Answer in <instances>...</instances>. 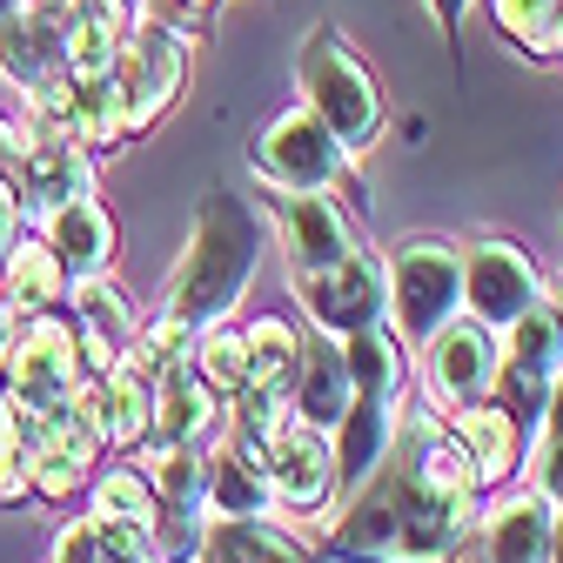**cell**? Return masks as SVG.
<instances>
[{"mask_svg": "<svg viewBox=\"0 0 563 563\" xmlns=\"http://www.w3.org/2000/svg\"><path fill=\"white\" fill-rule=\"evenodd\" d=\"M483 517V489L470 456L456 450L450 422L422 402L396 416V443L349 489V510L329 530L335 563H450Z\"/></svg>", "mask_w": 563, "mask_h": 563, "instance_id": "6da1fadb", "label": "cell"}, {"mask_svg": "<svg viewBox=\"0 0 563 563\" xmlns=\"http://www.w3.org/2000/svg\"><path fill=\"white\" fill-rule=\"evenodd\" d=\"M249 282H255V216L229 188H208L201 216H195V235H188V249H181V262L168 275L155 316L181 322L188 335H201L208 322L235 316Z\"/></svg>", "mask_w": 563, "mask_h": 563, "instance_id": "7a4b0ae2", "label": "cell"}, {"mask_svg": "<svg viewBox=\"0 0 563 563\" xmlns=\"http://www.w3.org/2000/svg\"><path fill=\"white\" fill-rule=\"evenodd\" d=\"M463 316V242L402 235L383 262V322L402 349H422L443 322Z\"/></svg>", "mask_w": 563, "mask_h": 563, "instance_id": "3957f363", "label": "cell"}, {"mask_svg": "<svg viewBox=\"0 0 563 563\" xmlns=\"http://www.w3.org/2000/svg\"><path fill=\"white\" fill-rule=\"evenodd\" d=\"M296 81H302V108L342 141L349 155H369L383 141V88L369 75V60L349 47L335 27H316L302 60H296Z\"/></svg>", "mask_w": 563, "mask_h": 563, "instance_id": "277c9868", "label": "cell"}, {"mask_svg": "<svg viewBox=\"0 0 563 563\" xmlns=\"http://www.w3.org/2000/svg\"><path fill=\"white\" fill-rule=\"evenodd\" d=\"M188 34L155 21V14H134L128 41H121V60H114V88H121V141L148 134L175 95H181V75H188Z\"/></svg>", "mask_w": 563, "mask_h": 563, "instance_id": "5b68a950", "label": "cell"}, {"mask_svg": "<svg viewBox=\"0 0 563 563\" xmlns=\"http://www.w3.org/2000/svg\"><path fill=\"white\" fill-rule=\"evenodd\" d=\"M497 369H504L497 329H483L476 316H456V322H443L430 342H422V402H430L437 416L489 402Z\"/></svg>", "mask_w": 563, "mask_h": 563, "instance_id": "8992f818", "label": "cell"}, {"mask_svg": "<svg viewBox=\"0 0 563 563\" xmlns=\"http://www.w3.org/2000/svg\"><path fill=\"white\" fill-rule=\"evenodd\" d=\"M543 302V268L530 262V249L523 242H510V235H483V242H470L463 249V309L483 322V329H510L523 309H537Z\"/></svg>", "mask_w": 563, "mask_h": 563, "instance_id": "52a82bcc", "label": "cell"}, {"mask_svg": "<svg viewBox=\"0 0 563 563\" xmlns=\"http://www.w3.org/2000/svg\"><path fill=\"white\" fill-rule=\"evenodd\" d=\"M255 175L268 188H335L349 175V148L296 101V108H282L262 128V141H255Z\"/></svg>", "mask_w": 563, "mask_h": 563, "instance_id": "ba28073f", "label": "cell"}, {"mask_svg": "<svg viewBox=\"0 0 563 563\" xmlns=\"http://www.w3.org/2000/svg\"><path fill=\"white\" fill-rule=\"evenodd\" d=\"M8 389L27 396V402H60L81 389V342H75V322L60 309H41V316H21L14 335H8Z\"/></svg>", "mask_w": 563, "mask_h": 563, "instance_id": "9c48e42d", "label": "cell"}, {"mask_svg": "<svg viewBox=\"0 0 563 563\" xmlns=\"http://www.w3.org/2000/svg\"><path fill=\"white\" fill-rule=\"evenodd\" d=\"M8 181H14V195H21V222H27V216L41 222L47 208L75 201V195H95V162H88V148H75L67 134H54V128H41V121H21V155H14Z\"/></svg>", "mask_w": 563, "mask_h": 563, "instance_id": "30bf717a", "label": "cell"}, {"mask_svg": "<svg viewBox=\"0 0 563 563\" xmlns=\"http://www.w3.org/2000/svg\"><path fill=\"white\" fill-rule=\"evenodd\" d=\"M67 322H75L81 342V383H101L141 335V309L128 302V289L114 275H88V282H67Z\"/></svg>", "mask_w": 563, "mask_h": 563, "instance_id": "8fae6325", "label": "cell"}, {"mask_svg": "<svg viewBox=\"0 0 563 563\" xmlns=\"http://www.w3.org/2000/svg\"><path fill=\"white\" fill-rule=\"evenodd\" d=\"M289 289L302 296V309L322 335H356V329L383 322V255L356 249L322 275H289Z\"/></svg>", "mask_w": 563, "mask_h": 563, "instance_id": "7c38bea8", "label": "cell"}, {"mask_svg": "<svg viewBox=\"0 0 563 563\" xmlns=\"http://www.w3.org/2000/svg\"><path fill=\"white\" fill-rule=\"evenodd\" d=\"M268 489H275V510L289 517H316L329 510L335 497V450H329V430L289 416L282 430L268 437Z\"/></svg>", "mask_w": 563, "mask_h": 563, "instance_id": "4fadbf2b", "label": "cell"}, {"mask_svg": "<svg viewBox=\"0 0 563 563\" xmlns=\"http://www.w3.org/2000/svg\"><path fill=\"white\" fill-rule=\"evenodd\" d=\"M275 229L289 275H322L342 255H356V229H349L342 201H329L322 188H275Z\"/></svg>", "mask_w": 563, "mask_h": 563, "instance_id": "5bb4252c", "label": "cell"}, {"mask_svg": "<svg viewBox=\"0 0 563 563\" xmlns=\"http://www.w3.org/2000/svg\"><path fill=\"white\" fill-rule=\"evenodd\" d=\"M275 489H268V443L222 416V443H208V517H268Z\"/></svg>", "mask_w": 563, "mask_h": 563, "instance_id": "9a60e30c", "label": "cell"}, {"mask_svg": "<svg viewBox=\"0 0 563 563\" xmlns=\"http://www.w3.org/2000/svg\"><path fill=\"white\" fill-rule=\"evenodd\" d=\"M443 422H450L456 450L470 456L483 497H489V489H504V483L523 470V456H530V430H523L504 402H470V409H450Z\"/></svg>", "mask_w": 563, "mask_h": 563, "instance_id": "2e32d148", "label": "cell"}, {"mask_svg": "<svg viewBox=\"0 0 563 563\" xmlns=\"http://www.w3.org/2000/svg\"><path fill=\"white\" fill-rule=\"evenodd\" d=\"M41 242L54 249L67 282L108 275V262H114V216L101 208V195H75V201H60V208L41 216Z\"/></svg>", "mask_w": 563, "mask_h": 563, "instance_id": "e0dca14e", "label": "cell"}, {"mask_svg": "<svg viewBox=\"0 0 563 563\" xmlns=\"http://www.w3.org/2000/svg\"><path fill=\"white\" fill-rule=\"evenodd\" d=\"M216 422H222V396L201 383L195 349L155 369V430H148L155 443H208Z\"/></svg>", "mask_w": 563, "mask_h": 563, "instance_id": "ac0fdd59", "label": "cell"}, {"mask_svg": "<svg viewBox=\"0 0 563 563\" xmlns=\"http://www.w3.org/2000/svg\"><path fill=\"white\" fill-rule=\"evenodd\" d=\"M389 443H396V402H383V396H349V409L335 416V430H329L335 489H342V497L369 483V470L389 456Z\"/></svg>", "mask_w": 563, "mask_h": 563, "instance_id": "d6986e66", "label": "cell"}, {"mask_svg": "<svg viewBox=\"0 0 563 563\" xmlns=\"http://www.w3.org/2000/svg\"><path fill=\"white\" fill-rule=\"evenodd\" d=\"M356 383H349L342 363V335H302V356H296V383H289V416L316 422V430H335V416L349 409Z\"/></svg>", "mask_w": 563, "mask_h": 563, "instance_id": "ffe728a7", "label": "cell"}, {"mask_svg": "<svg viewBox=\"0 0 563 563\" xmlns=\"http://www.w3.org/2000/svg\"><path fill=\"white\" fill-rule=\"evenodd\" d=\"M0 75H8L21 95L41 88L47 75H67V41H60V14L27 0V8L0 27Z\"/></svg>", "mask_w": 563, "mask_h": 563, "instance_id": "44dd1931", "label": "cell"}, {"mask_svg": "<svg viewBox=\"0 0 563 563\" xmlns=\"http://www.w3.org/2000/svg\"><path fill=\"white\" fill-rule=\"evenodd\" d=\"M550 537H556V504L530 483V489H517V497H504L489 510L483 556L489 563H550Z\"/></svg>", "mask_w": 563, "mask_h": 563, "instance_id": "7402d4cb", "label": "cell"}, {"mask_svg": "<svg viewBox=\"0 0 563 563\" xmlns=\"http://www.w3.org/2000/svg\"><path fill=\"white\" fill-rule=\"evenodd\" d=\"M95 389V422H101V443L108 450H134V443H148L155 430V376L141 369V363H114Z\"/></svg>", "mask_w": 563, "mask_h": 563, "instance_id": "603a6c76", "label": "cell"}, {"mask_svg": "<svg viewBox=\"0 0 563 563\" xmlns=\"http://www.w3.org/2000/svg\"><path fill=\"white\" fill-rule=\"evenodd\" d=\"M0 296H8L14 322H21V316H41V309H60V302H67V268L54 262V249H47L41 235H21V242H14L8 268H0Z\"/></svg>", "mask_w": 563, "mask_h": 563, "instance_id": "cb8c5ba5", "label": "cell"}, {"mask_svg": "<svg viewBox=\"0 0 563 563\" xmlns=\"http://www.w3.org/2000/svg\"><path fill=\"white\" fill-rule=\"evenodd\" d=\"M342 363H349L356 396L396 402V389H402V376H409V349L396 342L389 322H369V329H356V335H342Z\"/></svg>", "mask_w": 563, "mask_h": 563, "instance_id": "d4e9b609", "label": "cell"}, {"mask_svg": "<svg viewBox=\"0 0 563 563\" xmlns=\"http://www.w3.org/2000/svg\"><path fill=\"white\" fill-rule=\"evenodd\" d=\"M242 335H249V383H242V389H275V396H289L296 356H302L296 322H289V316H255Z\"/></svg>", "mask_w": 563, "mask_h": 563, "instance_id": "484cf974", "label": "cell"}, {"mask_svg": "<svg viewBox=\"0 0 563 563\" xmlns=\"http://www.w3.org/2000/svg\"><path fill=\"white\" fill-rule=\"evenodd\" d=\"M208 543H222L242 563H309L302 537H289L268 517H208Z\"/></svg>", "mask_w": 563, "mask_h": 563, "instance_id": "4316f807", "label": "cell"}, {"mask_svg": "<svg viewBox=\"0 0 563 563\" xmlns=\"http://www.w3.org/2000/svg\"><path fill=\"white\" fill-rule=\"evenodd\" d=\"M195 369H201V383L216 389L222 402L249 383V335H242V322H235V316L208 322V329L195 335Z\"/></svg>", "mask_w": 563, "mask_h": 563, "instance_id": "83f0119b", "label": "cell"}, {"mask_svg": "<svg viewBox=\"0 0 563 563\" xmlns=\"http://www.w3.org/2000/svg\"><path fill=\"white\" fill-rule=\"evenodd\" d=\"M88 517L95 523H141V530H148V517H155V483H148V470H141V463L101 470L95 476V497H88Z\"/></svg>", "mask_w": 563, "mask_h": 563, "instance_id": "f1b7e54d", "label": "cell"}, {"mask_svg": "<svg viewBox=\"0 0 563 563\" xmlns=\"http://www.w3.org/2000/svg\"><path fill=\"white\" fill-rule=\"evenodd\" d=\"M504 369H523V376H537V383H550L556 376V363H563V335H556V322H550V309L537 302V309H523L510 329H504Z\"/></svg>", "mask_w": 563, "mask_h": 563, "instance_id": "f546056e", "label": "cell"}, {"mask_svg": "<svg viewBox=\"0 0 563 563\" xmlns=\"http://www.w3.org/2000/svg\"><path fill=\"white\" fill-rule=\"evenodd\" d=\"M497 27L530 54V60H556L563 47V0H489Z\"/></svg>", "mask_w": 563, "mask_h": 563, "instance_id": "4dcf8cb0", "label": "cell"}, {"mask_svg": "<svg viewBox=\"0 0 563 563\" xmlns=\"http://www.w3.org/2000/svg\"><path fill=\"white\" fill-rule=\"evenodd\" d=\"M75 141L88 155L121 148V88H114V75H75Z\"/></svg>", "mask_w": 563, "mask_h": 563, "instance_id": "1f68e13d", "label": "cell"}, {"mask_svg": "<svg viewBox=\"0 0 563 563\" xmlns=\"http://www.w3.org/2000/svg\"><path fill=\"white\" fill-rule=\"evenodd\" d=\"M201 543H208V510H195V504H162V497H155V517H148V550H155V563H201Z\"/></svg>", "mask_w": 563, "mask_h": 563, "instance_id": "d6a6232c", "label": "cell"}, {"mask_svg": "<svg viewBox=\"0 0 563 563\" xmlns=\"http://www.w3.org/2000/svg\"><path fill=\"white\" fill-rule=\"evenodd\" d=\"M27 497H34V476H27V456L14 437V409L0 396V504H27Z\"/></svg>", "mask_w": 563, "mask_h": 563, "instance_id": "836d02e7", "label": "cell"}, {"mask_svg": "<svg viewBox=\"0 0 563 563\" xmlns=\"http://www.w3.org/2000/svg\"><path fill=\"white\" fill-rule=\"evenodd\" d=\"M88 523H95V517H88ZM95 537H101V556H108V563H155L148 530H141V523H95Z\"/></svg>", "mask_w": 563, "mask_h": 563, "instance_id": "e575fe53", "label": "cell"}, {"mask_svg": "<svg viewBox=\"0 0 563 563\" xmlns=\"http://www.w3.org/2000/svg\"><path fill=\"white\" fill-rule=\"evenodd\" d=\"M523 463H530V483L543 489V497H550V504H563V437H550V430H543V437H537V450H530Z\"/></svg>", "mask_w": 563, "mask_h": 563, "instance_id": "d590c367", "label": "cell"}, {"mask_svg": "<svg viewBox=\"0 0 563 563\" xmlns=\"http://www.w3.org/2000/svg\"><path fill=\"white\" fill-rule=\"evenodd\" d=\"M47 563H108L95 523H88V517H81V523H67V530L54 537V556H47Z\"/></svg>", "mask_w": 563, "mask_h": 563, "instance_id": "8d00e7d4", "label": "cell"}, {"mask_svg": "<svg viewBox=\"0 0 563 563\" xmlns=\"http://www.w3.org/2000/svg\"><path fill=\"white\" fill-rule=\"evenodd\" d=\"M208 8H216V0H141V14H155V21H168V27H181V34H188ZM188 41H195V34H188Z\"/></svg>", "mask_w": 563, "mask_h": 563, "instance_id": "74e56055", "label": "cell"}, {"mask_svg": "<svg viewBox=\"0 0 563 563\" xmlns=\"http://www.w3.org/2000/svg\"><path fill=\"white\" fill-rule=\"evenodd\" d=\"M14 242H21V195H14V181H8V175H0V268H8Z\"/></svg>", "mask_w": 563, "mask_h": 563, "instance_id": "f35d334b", "label": "cell"}, {"mask_svg": "<svg viewBox=\"0 0 563 563\" xmlns=\"http://www.w3.org/2000/svg\"><path fill=\"white\" fill-rule=\"evenodd\" d=\"M543 430L563 437V363H556V376H550V389H543Z\"/></svg>", "mask_w": 563, "mask_h": 563, "instance_id": "ab89813d", "label": "cell"}, {"mask_svg": "<svg viewBox=\"0 0 563 563\" xmlns=\"http://www.w3.org/2000/svg\"><path fill=\"white\" fill-rule=\"evenodd\" d=\"M430 14H437V27H443V34H456V27H463V14H470V0H430Z\"/></svg>", "mask_w": 563, "mask_h": 563, "instance_id": "60d3db41", "label": "cell"}, {"mask_svg": "<svg viewBox=\"0 0 563 563\" xmlns=\"http://www.w3.org/2000/svg\"><path fill=\"white\" fill-rule=\"evenodd\" d=\"M14 155H21V121H0V175L14 168Z\"/></svg>", "mask_w": 563, "mask_h": 563, "instance_id": "b9f144b4", "label": "cell"}, {"mask_svg": "<svg viewBox=\"0 0 563 563\" xmlns=\"http://www.w3.org/2000/svg\"><path fill=\"white\" fill-rule=\"evenodd\" d=\"M543 309H550V322H556V335H563V275L543 282Z\"/></svg>", "mask_w": 563, "mask_h": 563, "instance_id": "7bdbcfd3", "label": "cell"}, {"mask_svg": "<svg viewBox=\"0 0 563 563\" xmlns=\"http://www.w3.org/2000/svg\"><path fill=\"white\" fill-rule=\"evenodd\" d=\"M8 335H14V309H8V296H0V356H8Z\"/></svg>", "mask_w": 563, "mask_h": 563, "instance_id": "ee69618b", "label": "cell"}, {"mask_svg": "<svg viewBox=\"0 0 563 563\" xmlns=\"http://www.w3.org/2000/svg\"><path fill=\"white\" fill-rule=\"evenodd\" d=\"M201 563H242V556H229L222 543H201Z\"/></svg>", "mask_w": 563, "mask_h": 563, "instance_id": "f6af8a7d", "label": "cell"}, {"mask_svg": "<svg viewBox=\"0 0 563 563\" xmlns=\"http://www.w3.org/2000/svg\"><path fill=\"white\" fill-rule=\"evenodd\" d=\"M550 563H563V504H556V537H550Z\"/></svg>", "mask_w": 563, "mask_h": 563, "instance_id": "bcb514c9", "label": "cell"}, {"mask_svg": "<svg viewBox=\"0 0 563 563\" xmlns=\"http://www.w3.org/2000/svg\"><path fill=\"white\" fill-rule=\"evenodd\" d=\"M21 8H27V0H0V27H8V21H14Z\"/></svg>", "mask_w": 563, "mask_h": 563, "instance_id": "7dc6e473", "label": "cell"}, {"mask_svg": "<svg viewBox=\"0 0 563 563\" xmlns=\"http://www.w3.org/2000/svg\"><path fill=\"white\" fill-rule=\"evenodd\" d=\"M450 563H489V556H483V550H470V543H463V550H456V556H450Z\"/></svg>", "mask_w": 563, "mask_h": 563, "instance_id": "c3c4849f", "label": "cell"}, {"mask_svg": "<svg viewBox=\"0 0 563 563\" xmlns=\"http://www.w3.org/2000/svg\"><path fill=\"white\" fill-rule=\"evenodd\" d=\"M41 8H60V0H41Z\"/></svg>", "mask_w": 563, "mask_h": 563, "instance_id": "681fc988", "label": "cell"}, {"mask_svg": "<svg viewBox=\"0 0 563 563\" xmlns=\"http://www.w3.org/2000/svg\"><path fill=\"white\" fill-rule=\"evenodd\" d=\"M556 60H563V47H556Z\"/></svg>", "mask_w": 563, "mask_h": 563, "instance_id": "f907efd6", "label": "cell"}]
</instances>
